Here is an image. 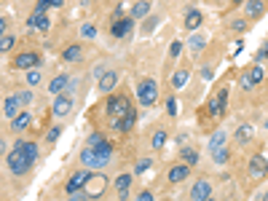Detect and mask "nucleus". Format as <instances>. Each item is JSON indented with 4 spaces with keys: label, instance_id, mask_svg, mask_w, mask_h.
<instances>
[{
    "label": "nucleus",
    "instance_id": "ddd939ff",
    "mask_svg": "<svg viewBox=\"0 0 268 201\" xmlns=\"http://www.w3.org/2000/svg\"><path fill=\"white\" fill-rule=\"evenodd\" d=\"M132 30H134V19L132 16H121V19H115L110 24V35H113V38H129Z\"/></svg>",
    "mask_w": 268,
    "mask_h": 201
},
{
    "label": "nucleus",
    "instance_id": "b1692460",
    "mask_svg": "<svg viewBox=\"0 0 268 201\" xmlns=\"http://www.w3.org/2000/svg\"><path fill=\"white\" fill-rule=\"evenodd\" d=\"M134 124H137V113H134V110H132V113H126V116L121 118V121H110V126L115 129V132H121V134L132 132Z\"/></svg>",
    "mask_w": 268,
    "mask_h": 201
},
{
    "label": "nucleus",
    "instance_id": "473e14b6",
    "mask_svg": "<svg viewBox=\"0 0 268 201\" xmlns=\"http://www.w3.org/2000/svg\"><path fill=\"white\" fill-rule=\"evenodd\" d=\"M78 35H81L83 40H94V38H97V24H91V21H83L81 30H78Z\"/></svg>",
    "mask_w": 268,
    "mask_h": 201
},
{
    "label": "nucleus",
    "instance_id": "f3484780",
    "mask_svg": "<svg viewBox=\"0 0 268 201\" xmlns=\"http://www.w3.org/2000/svg\"><path fill=\"white\" fill-rule=\"evenodd\" d=\"M201 24H204V13H201L199 8H188L185 16H183V27H185V30L196 32Z\"/></svg>",
    "mask_w": 268,
    "mask_h": 201
},
{
    "label": "nucleus",
    "instance_id": "412c9836",
    "mask_svg": "<svg viewBox=\"0 0 268 201\" xmlns=\"http://www.w3.org/2000/svg\"><path fill=\"white\" fill-rule=\"evenodd\" d=\"M207 46H209V38H207L204 32H199V30H196V32H191V38H188V48H191L193 54L199 56Z\"/></svg>",
    "mask_w": 268,
    "mask_h": 201
},
{
    "label": "nucleus",
    "instance_id": "6e6d98bb",
    "mask_svg": "<svg viewBox=\"0 0 268 201\" xmlns=\"http://www.w3.org/2000/svg\"><path fill=\"white\" fill-rule=\"evenodd\" d=\"M3 153H5V142L0 140V156H3Z\"/></svg>",
    "mask_w": 268,
    "mask_h": 201
},
{
    "label": "nucleus",
    "instance_id": "09e8293b",
    "mask_svg": "<svg viewBox=\"0 0 268 201\" xmlns=\"http://www.w3.org/2000/svg\"><path fill=\"white\" fill-rule=\"evenodd\" d=\"M35 27H38V13H30V16H27V30H35Z\"/></svg>",
    "mask_w": 268,
    "mask_h": 201
},
{
    "label": "nucleus",
    "instance_id": "79ce46f5",
    "mask_svg": "<svg viewBox=\"0 0 268 201\" xmlns=\"http://www.w3.org/2000/svg\"><path fill=\"white\" fill-rule=\"evenodd\" d=\"M150 167H153V161H150V159H142V161L134 167V175H145V172H148Z\"/></svg>",
    "mask_w": 268,
    "mask_h": 201
},
{
    "label": "nucleus",
    "instance_id": "393cba45",
    "mask_svg": "<svg viewBox=\"0 0 268 201\" xmlns=\"http://www.w3.org/2000/svg\"><path fill=\"white\" fill-rule=\"evenodd\" d=\"M83 59V46L81 43H72V46H64L62 48V62H81Z\"/></svg>",
    "mask_w": 268,
    "mask_h": 201
},
{
    "label": "nucleus",
    "instance_id": "7c9ffc66",
    "mask_svg": "<svg viewBox=\"0 0 268 201\" xmlns=\"http://www.w3.org/2000/svg\"><path fill=\"white\" fill-rule=\"evenodd\" d=\"M228 159H231V153H228V148H226V145H223V148H212V161H215V164L226 167Z\"/></svg>",
    "mask_w": 268,
    "mask_h": 201
},
{
    "label": "nucleus",
    "instance_id": "1a4fd4ad",
    "mask_svg": "<svg viewBox=\"0 0 268 201\" xmlns=\"http://www.w3.org/2000/svg\"><path fill=\"white\" fill-rule=\"evenodd\" d=\"M89 177H91V169H78V172H72L70 180H67V185H64V193H67V196L83 193V185H86V180H89Z\"/></svg>",
    "mask_w": 268,
    "mask_h": 201
},
{
    "label": "nucleus",
    "instance_id": "c756f323",
    "mask_svg": "<svg viewBox=\"0 0 268 201\" xmlns=\"http://www.w3.org/2000/svg\"><path fill=\"white\" fill-rule=\"evenodd\" d=\"M180 161L188 164V167H196V164H199V150H196V148H191V145L180 148Z\"/></svg>",
    "mask_w": 268,
    "mask_h": 201
},
{
    "label": "nucleus",
    "instance_id": "6e6552de",
    "mask_svg": "<svg viewBox=\"0 0 268 201\" xmlns=\"http://www.w3.org/2000/svg\"><path fill=\"white\" fill-rule=\"evenodd\" d=\"M266 81V70H263V64H252V67L247 70V73L242 75V81H239V86H242L244 91H250V89H255V86H260Z\"/></svg>",
    "mask_w": 268,
    "mask_h": 201
},
{
    "label": "nucleus",
    "instance_id": "20e7f679",
    "mask_svg": "<svg viewBox=\"0 0 268 201\" xmlns=\"http://www.w3.org/2000/svg\"><path fill=\"white\" fill-rule=\"evenodd\" d=\"M137 99H140V105H145V107H153L158 102V83L153 78H142V81L137 83Z\"/></svg>",
    "mask_w": 268,
    "mask_h": 201
},
{
    "label": "nucleus",
    "instance_id": "bf43d9fd",
    "mask_svg": "<svg viewBox=\"0 0 268 201\" xmlns=\"http://www.w3.org/2000/svg\"><path fill=\"white\" fill-rule=\"evenodd\" d=\"M266 129H268V118H266Z\"/></svg>",
    "mask_w": 268,
    "mask_h": 201
},
{
    "label": "nucleus",
    "instance_id": "c03bdc74",
    "mask_svg": "<svg viewBox=\"0 0 268 201\" xmlns=\"http://www.w3.org/2000/svg\"><path fill=\"white\" fill-rule=\"evenodd\" d=\"M156 24H158V19H156V16H148V19H145L142 32H153V30H156Z\"/></svg>",
    "mask_w": 268,
    "mask_h": 201
},
{
    "label": "nucleus",
    "instance_id": "ea45409f",
    "mask_svg": "<svg viewBox=\"0 0 268 201\" xmlns=\"http://www.w3.org/2000/svg\"><path fill=\"white\" fill-rule=\"evenodd\" d=\"M16 97H19L21 107H27V105L32 102V89H21V91H16Z\"/></svg>",
    "mask_w": 268,
    "mask_h": 201
},
{
    "label": "nucleus",
    "instance_id": "3c124183",
    "mask_svg": "<svg viewBox=\"0 0 268 201\" xmlns=\"http://www.w3.org/2000/svg\"><path fill=\"white\" fill-rule=\"evenodd\" d=\"M5 30H8V19L0 16V35H5Z\"/></svg>",
    "mask_w": 268,
    "mask_h": 201
},
{
    "label": "nucleus",
    "instance_id": "423d86ee",
    "mask_svg": "<svg viewBox=\"0 0 268 201\" xmlns=\"http://www.w3.org/2000/svg\"><path fill=\"white\" fill-rule=\"evenodd\" d=\"M78 161H81V167H86V169H99V167H107V161H110V159L86 145L81 153H78Z\"/></svg>",
    "mask_w": 268,
    "mask_h": 201
},
{
    "label": "nucleus",
    "instance_id": "bb28decb",
    "mask_svg": "<svg viewBox=\"0 0 268 201\" xmlns=\"http://www.w3.org/2000/svg\"><path fill=\"white\" fill-rule=\"evenodd\" d=\"M132 180H134V175H121L118 180H115V191H118V201H126V199H129V188H132Z\"/></svg>",
    "mask_w": 268,
    "mask_h": 201
},
{
    "label": "nucleus",
    "instance_id": "9b49d317",
    "mask_svg": "<svg viewBox=\"0 0 268 201\" xmlns=\"http://www.w3.org/2000/svg\"><path fill=\"white\" fill-rule=\"evenodd\" d=\"M226 105H228V89L226 86H223L220 91H215L212 94V99H209V116H223V113H226Z\"/></svg>",
    "mask_w": 268,
    "mask_h": 201
},
{
    "label": "nucleus",
    "instance_id": "c85d7f7f",
    "mask_svg": "<svg viewBox=\"0 0 268 201\" xmlns=\"http://www.w3.org/2000/svg\"><path fill=\"white\" fill-rule=\"evenodd\" d=\"M188 78H191V70H188V67H177L175 73H172V89H185Z\"/></svg>",
    "mask_w": 268,
    "mask_h": 201
},
{
    "label": "nucleus",
    "instance_id": "603ef678",
    "mask_svg": "<svg viewBox=\"0 0 268 201\" xmlns=\"http://www.w3.org/2000/svg\"><path fill=\"white\" fill-rule=\"evenodd\" d=\"M201 78L209 81V78H212V67H201Z\"/></svg>",
    "mask_w": 268,
    "mask_h": 201
},
{
    "label": "nucleus",
    "instance_id": "f03ea898",
    "mask_svg": "<svg viewBox=\"0 0 268 201\" xmlns=\"http://www.w3.org/2000/svg\"><path fill=\"white\" fill-rule=\"evenodd\" d=\"M107 185H110L107 175H102V172H91V177H89V180H86V185H83V193H86L91 201H97V199H102L105 193H107Z\"/></svg>",
    "mask_w": 268,
    "mask_h": 201
},
{
    "label": "nucleus",
    "instance_id": "72a5a7b5",
    "mask_svg": "<svg viewBox=\"0 0 268 201\" xmlns=\"http://www.w3.org/2000/svg\"><path fill=\"white\" fill-rule=\"evenodd\" d=\"M223 145H226V132H223V129H215L212 137H209V150H212V148H223Z\"/></svg>",
    "mask_w": 268,
    "mask_h": 201
},
{
    "label": "nucleus",
    "instance_id": "f257e3e1",
    "mask_svg": "<svg viewBox=\"0 0 268 201\" xmlns=\"http://www.w3.org/2000/svg\"><path fill=\"white\" fill-rule=\"evenodd\" d=\"M105 110H107V118H110V121H121L126 113H132L134 107H132V99H129V94H113L110 99H107Z\"/></svg>",
    "mask_w": 268,
    "mask_h": 201
},
{
    "label": "nucleus",
    "instance_id": "a211bd4d",
    "mask_svg": "<svg viewBox=\"0 0 268 201\" xmlns=\"http://www.w3.org/2000/svg\"><path fill=\"white\" fill-rule=\"evenodd\" d=\"M191 169L193 167H188V164H175V167L169 169V175H166V180H169L172 185H177V183H183V180H188V177H191Z\"/></svg>",
    "mask_w": 268,
    "mask_h": 201
},
{
    "label": "nucleus",
    "instance_id": "864d4df0",
    "mask_svg": "<svg viewBox=\"0 0 268 201\" xmlns=\"http://www.w3.org/2000/svg\"><path fill=\"white\" fill-rule=\"evenodd\" d=\"M64 5V0H51V8H62Z\"/></svg>",
    "mask_w": 268,
    "mask_h": 201
},
{
    "label": "nucleus",
    "instance_id": "5fc2aeb1",
    "mask_svg": "<svg viewBox=\"0 0 268 201\" xmlns=\"http://www.w3.org/2000/svg\"><path fill=\"white\" fill-rule=\"evenodd\" d=\"M244 0H231V8H236V5H242Z\"/></svg>",
    "mask_w": 268,
    "mask_h": 201
},
{
    "label": "nucleus",
    "instance_id": "8fccbe9b",
    "mask_svg": "<svg viewBox=\"0 0 268 201\" xmlns=\"http://www.w3.org/2000/svg\"><path fill=\"white\" fill-rule=\"evenodd\" d=\"M67 201H91L86 193H75V196H67Z\"/></svg>",
    "mask_w": 268,
    "mask_h": 201
},
{
    "label": "nucleus",
    "instance_id": "052dcab7",
    "mask_svg": "<svg viewBox=\"0 0 268 201\" xmlns=\"http://www.w3.org/2000/svg\"><path fill=\"white\" fill-rule=\"evenodd\" d=\"M207 201H215V199H207Z\"/></svg>",
    "mask_w": 268,
    "mask_h": 201
},
{
    "label": "nucleus",
    "instance_id": "58836bf2",
    "mask_svg": "<svg viewBox=\"0 0 268 201\" xmlns=\"http://www.w3.org/2000/svg\"><path fill=\"white\" fill-rule=\"evenodd\" d=\"M59 134H62V126H59V124L51 126V129L46 132V145H54V142L59 140Z\"/></svg>",
    "mask_w": 268,
    "mask_h": 201
},
{
    "label": "nucleus",
    "instance_id": "a19ab883",
    "mask_svg": "<svg viewBox=\"0 0 268 201\" xmlns=\"http://www.w3.org/2000/svg\"><path fill=\"white\" fill-rule=\"evenodd\" d=\"M231 30L247 32V30H250V21H247V19H234V21H231Z\"/></svg>",
    "mask_w": 268,
    "mask_h": 201
},
{
    "label": "nucleus",
    "instance_id": "4468645a",
    "mask_svg": "<svg viewBox=\"0 0 268 201\" xmlns=\"http://www.w3.org/2000/svg\"><path fill=\"white\" fill-rule=\"evenodd\" d=\"M212 183L207 180V177H201V180L193 183V188H191V201H207V199H212Z\"/></svg>",
    "mask_w": 268,
    "mask_h": 201
},
{
    "label": "nucleus",
    "instance_id": "39448f33",
    "mask_svg": "<svg viewBox=\"0 0 268 201\" xmlns=\"http://www.w3.org/2000/svg\"><path fill=\"white\" fill-rule=\"evenodd\" d=\"M5 167H8L11 175H24L32 164L24 159V153H21L19 148H13V150H8V156H5Z\"/></svg>",
    "mask_w": 268,
    "mask_h": 201
},
{
    "label": "nucleus",
    "instance_id": "9d476101",
    "mask_svg": "<svg viewBox=\"0 0 268 201\" xmlns=\"http://www.w3.org/2000/svg\"><path fill=\"white\" fill-rule=\"evenodd\" d=\"M89 148L97 150V153H102V156H107V159H113V145L107 142V137L102 132H91L89 134Z\"/></svg>",
    "mask_w": 268,
    "mask_h": 201
},
{
    "label": "nucleus",
    "instance_id": "a18cd8bd",
    "mask_svg": "<svg viewBox=\"0 0 268 201\" xmlns=\"http://www.w3.org/2000/svg\"><path fill=\"white\" fill-rule=\"evenodd\" d=\"M266 59H268V43H266V46H263V48H260V51L255 54V64H263Z\"/></svg>",
    "mask_w": 268,
    "mask_h": 201
},
{
    "label": "nucleus",
    "instance_id": "37998d69",
    "mask_svg": "<svg viewBox=\"0 0 268 201\" xmlns=\"http://www.w3.org/2000/svg\"><path fill=\"white\" fill-rule=\"evenodd\" d=\"M166 113H169L172 118L177 116V99H175V97H169V99H166Z\"/></svg>",
    "mask_w": 268,
    "mask_h": 201
},
{
    "label": "nucleus",
    "instance_id": "2eb2a0df",
    "mask_svg": "<svg viewBox=\"0 0 268 201\" xmlns=\"http://www.w3.org/2000/svg\"><path fill=\"white\" fill-rule=\"evenodd\" d=\"M115 86H118V73H115V70H105V73L99 75V81H97L99 94H110Z\"/></svg>",
    "mask_w": 268,
    "mask_h": 201
},
{
    "label": "nucleus",
    "instance_id": "0eeeda50",
    "mask_svg": "<svg viewBox=\"0 0 268 201\" xmlns=\"http://www.w3.org/2000/svg\"><path fill=\"white\" fill-rule=\"evenodd\" d=\"M72 107H75V99H72L70 91H64V94H56L54 97V105H51V116L54 118H64L72 113Z\"/></svg>",
    "mask_w": 268,
    "mask_h": 201
},
{
    "label": "nucleus",
    "instance_id": "f8f14e48",
    "mask_svg": "<svg viewBox=\"0 0 268 201\" xmlns=\"http://www.w3.org/2000/svg\"><path fill=\"white\" fill-rule=\"evenodd\" d=\"M266 11H268V0H247L244 3V19L247 21H258Z\"/></svg>",
    "mask_w": 268,
    "mask_h": 201
},
{
    "label": "nucleus",
    "instance_id": "5701e85b",
    "mask_svg": "<svg viewBox=\"0 0 268 201\" xmlns=\"http://www.w3.org/2000/svg\"><path fill=\"white\" fill-rule=\"evenodd\" d=\"M30 126H32V116H30L27 110H21L19 116L11 121V132H13V134H21V132H27Z\"/></svg>",
    "mask_w": 268,
    "mask_h": 201
},
{
    "label": "nucleus",
    "instance_id": "dca6fc26",
    "mask_svg": "<svg viewBox=\"0 0 268 201\" xmlns=\"http://www.w3.org/2000/svg\"><path fill=\"white\" fill-rule=\"evenodd\" d=\"M72 89V78L70 75H64V73H59V75H54V81L48 83V94H64V91H70Z\"/></svg>",
    "mask_w": 268,
    "mask_h": 201
},
{
    "label": "nucleus",
    "instance_id": "de8ad7c7",
    "mask_svg": "<svg viewBox=\"0 0 268 201\" xmlns=\"http://www.w3.org/2000/svg\"><path fill=\"white\" fill-rule=\"evenodd\" d=\"M134 201H156V199H153V193H150V191H140Z\"/></svg>",
    "mask_w": 268,
    "mask_h": 201
},
{
    "label": "nucleus",
    "instance_id": "e433bc0d",
    "mask_svg": "<svg viewBox=\"0 0 268 201\" xmlns=\"http://www.w3.org/2000/svg\"><path fill=\"white\" fill-rule=\"evenodd\" d=\"M183 40H172L169 43V59H180V54H183Z\"/></svg>",
    "mask_w": 268,
    "mask_h": 201
},
{
    "label": "nucleus",
    "instance_id": "a878e982",
    "mask_svg": "<svg viewBox=\"0 0 268 201\" xmlns=\"http://www.w3.org/2000/svg\"><path fill=\"white\" fill-rule=\"evenodd\" d=\"M129 16H132L134 21L150 16V0H134V5L129 8Z\"/></svg>",
    "mask_w": 268,
    "mask_h": 201
},
{
    "label": "nucleus",
    "instance_id": "c9c22d12",
    "mask_svg": "<svg viewBox=\"0 0 268 201\" xmlns=\"http://www.w3.org/2000/svg\"><path fill=\"white\" fill-rule=\"evenodd\" d=\"M40 81H43V73H40V67H35V70H27V86H40Z\"/></svg>",
    "mask_w": 268,
    "mask_h": 201
},
{
    "label": "nucleus",
    "instance_id": "13d9d810",
    "mask_svg": "<svg viewBox=\"0 0 268 201\" xmlns=\"http://www.w3.org/2000/svg\"><path fill=\"white\" fill-rule=\"evenodd\" d=\"M263 201H268V191H266V193H263Z\"/></svg>",
    "mask_w": 268,
    "mask_h": 201
},
{
    "label": "nucleus",
    "instance_id": "cd10ccee",
    "mask_svg": "<svg viewBox=\"0 0 268 201\" xmlns=\"http://www.w3.org/2000/svg\"><path fill=\"white\" fill-rule=\"evenodd\" d=\"M234 140H236V145H250V142H252V126H250V124L236 126Z\"/></svg>",
    "mask_w": 268,
    "mask_h": 201
},
{
    "label": "nucleus",
    "instance_id": "f704fd0d",
    "mask_svg": "<svg viewBox=\"0 0 268 201\" xmlns=\"http://www.w3.org/2000/svg\"><path fill=\"white\" fill-rule=\"evenodd\" d=\"M13 46H16V38H13V35H0V54H8Z\"/></svg>",
    "mask_w": 268,
    "mask_h": 201
},
{
    "label": "nucleus",
    "instance_id": "6ab92c4d",
    "mask_svg": "<svg viewBox=\"0 0 268 201\" xmlns=\"http://www.w3.org/2000/svg\"><path fill=\"white\" fill-rule=\"evenodd\" d=\"M250 175L252 177H266L268 175V159L263 153H255L250 159Z\"/></svg>",
    "mask_w": 268,
    "mask_h": 201
},
{
    "label": "nucleus",
    "instance_id": "7ed1b4c3",
    "mask_svg": "<svg viewBox=\"0 0 268 201\" xmlns=\"http://www.w3.org/2000/svg\"><path fill=\"white\" fill-rule=\"evenodd\" d=\"M43 64V56H40V51H35V48H27V51H19L16 56L11 59V67L13 70H35V67H40Z\"/></svg>",
    "mask_w": 268,
    "mask_h": 201
},
{
    "label": "nucleus",
    "instance_id": "aec40b11",
    "mask_svg": "<svg viewBox=\"0 0 268 201\" xmlns=\"http://www.w3.org/2000/svg\"><path fill=\"white\" fill-rule=\"evenodd\" d=\"M21 110H24V107H21V102H19V97H16V94H11V97H5V99H3V116H5V118H11V121H13Z\"/></svg>",
    "mask_w": 268,
    "mask_h": 201
},
{
    "label": "nucleus",
    "instance_id": "4c0bfd02",
    "mask_svg": "<svg viewBox=\"0 0 268 201\" xmlns=\"http://www.w3.org/2000/svg\"><path fill=\"white\" fill-rule=\"evenodd\" d=\"M35 13H38V27H35V30L48 32V27H51V19H48V13H40V11H35Z\"/></svg>",
    "mask_w": 268,
    "mask_h": 201
},
{
    "label": "nucleus",
    "instance_id": "4d7b16f0",
    "mask_svg": "<svg viewBox=\"0 0 268 201\" xmlns=\"http://www.w3.org/2000/svg\"><path fill=\"white\" fill-rule=\"evenodd\" d=\"M91 3V0H81V5H89Z\"/></svg>",
    "mask_w": 268,
    "mask_h": 201
},
{
    "label": "nucleus",
    "instance_id": "49530a36",
    "mask_svg": "<svg viewBox=\"0 0 268 201\" xmlns=\"http://www.w3.org/2000/svg\"><path fill=\"white\" fill-rule=\"evenodd\" d=\"M48 8H51V0H38V5H35V11H40V13H46Z\"/></svg>",
    "mask_w": 268,
    "mask_h": 201
},
{
    "label": "nucleus",
    "instance_id": "4be33fe9",
    "mask_svg": "<svg viewBox=\"0 0 268 201\" xmlns=\"http://www.w3.org/2000/svg\"><path fill=\"white\" fill-rule=\"evenodd\" d=\"M13 148H19L30 164L38 161V145H35V142H30V140H16V142H13Z\"/></svg>",
    "mask_w": 268,
    "mask_h": 201
},
{
    "label": "nucleus",
    "instance_id": "2f4dec72",
    "mask_svg": "<svg viewBox=\"0 0 268 201\" xmlns=\"http://www.w3.org/2000/svg\"><path fill=\"white\" fill-rule=\"evenodd\" d=\"M164 145H166V132H164V129H156V132L150 134V148H153V150H161Z\"/></svg>",
    "mask_w": 268,
    "mask_h": 201
}]
</instances>
